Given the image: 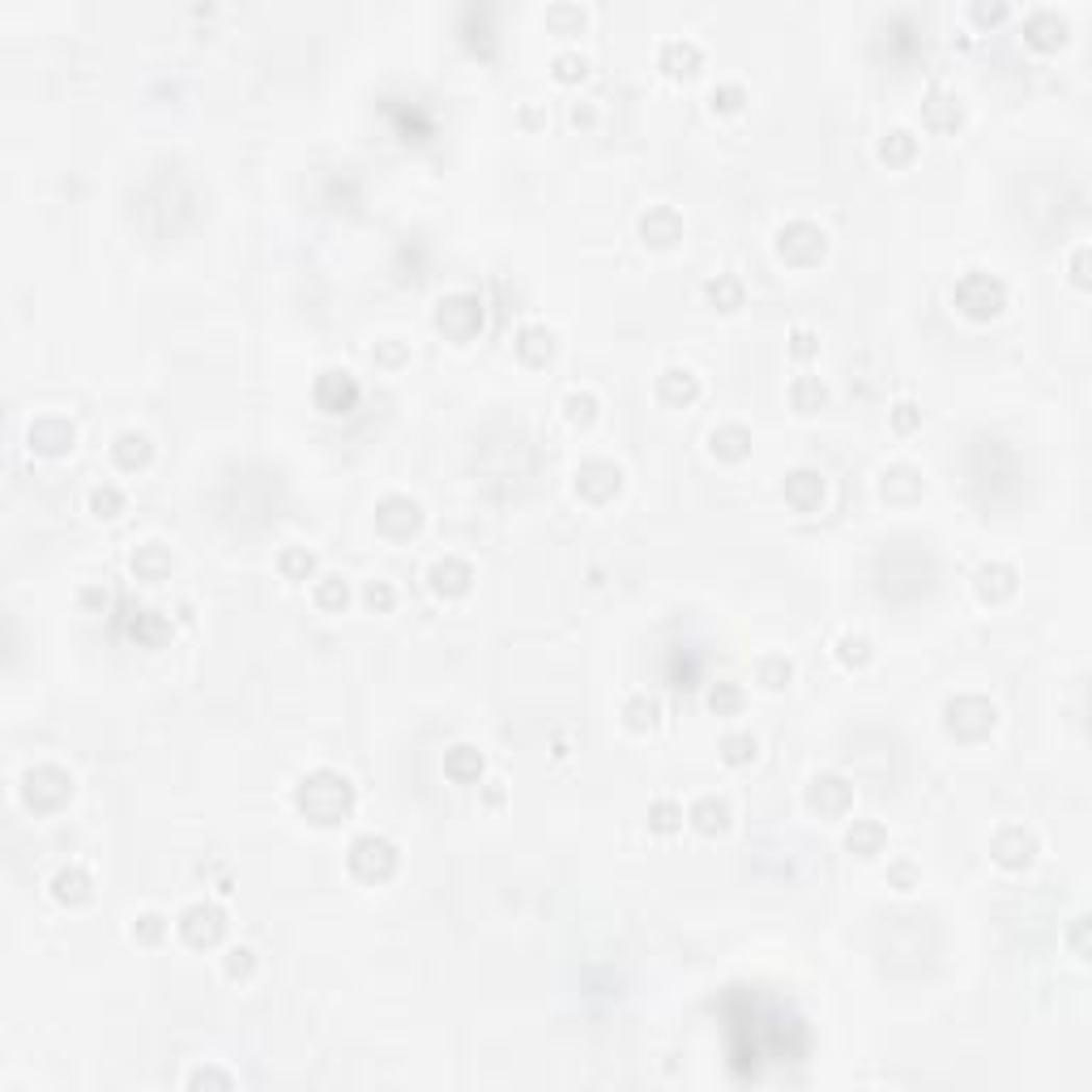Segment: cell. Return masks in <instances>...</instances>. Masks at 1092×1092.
I'll use <instances>...</instances> for the list:
<instances>
[{
  "label": "cell",
  "instance_id": "obj_37",
  "mask_svg": "<svg viewBox=\"0 0 1092 1092\" xmlns=\"http://www.w3.org/2000/svg\"><path fill=\"white\" fill-rule=\"evenodd\" d=\"M384 116H397V132L405 136V142H423V136L431 132V120H427V111L415 99H405V107H397V99H384Z\"/></svg>",
  "mask_w": 1092,
  "mask_h": 1092
},
{
  "label": "cell",
  "instance_id": "obj_63",
  "mask_svg": "<svg viewBox=\"0 0 1092 1092\" xmlns=\"http://www.w3.org/2000/svg\"><path fill=\"white\" fill-rule=\"evenodd\" d=\"M482 802H487V806H499V802H504V781H487Z\"/></svg>",
  "mask_w": 1092,
  "mask_h": 1092
},
{
  "label": "cell",
  "instance_id": "obj_49",
  "mask_svg": "<svg viewBox=\"0 0 1092 1092\" xmlns=\"http://www.w3.org/2000/svg\"><path fill=\"white\" fill-rule=\"evenodd\" d=\"M585 26H589V14L580 5L560 0V5L546 9V30H555V34H585Z\"/></svg>",
  "mask_w": 1092,
  "mask_h": 1092
},
{
  "label": "cell",
  "instance_id": "obj_57",
  "mask_svg": "<svg viewBox=\"0 0 1092 1092\" xmlns=\"http://www.w3.org/2000/svg\"><path fill=\"white\" fill-rule=\"evenodd\" d=\"M1067 947L1075 961H1088V914H1075L1067 926Z\"/></svg>",
  "mask_w": 1092,
  "mask_h": 1092
},
{
  "label": "cell",
  "instance_id": "obj_34",
  "mask_svg": "<svg viewBox=\"0 0 1092 1092\" xmlns=\"http://www.w3.org/2000/svg\"><path fill=\"white\" fill-rule=\"evenodd\" d=\"M704 299L717 312H739L747 303V287H743L739 273H713V278L704 282Z\"/></svg>",
  "mask_w": 1092,
  "mask_h": 1092
},
{
  "label": "cell",
  "instance_id": "obj_7",
  "mask_svg": "<svg viewBox=\"0 0 1092 1092\" xmlns=\"http://www.w3.org/2000/svg\"><path fill=\"white\" fill-rule=\"evenodd\" d=\"M772 248H777V256L794 269H811L828 256V231L819 222L811 218H790L777 226V235H772Z\"/></svg>",
  "mask_w": 1092,
  "mask_h": 1092
},
{
  "label": "cell",
  "instance_id": "obj_4",
  "mask_svg": "<svg viewBox=\"0 0 1092 1092\" xmlns=\"http://www.w3.org/2000/svg\"><path fill=\"white\" fill-rule=\"evenodd\" d=\"M998 725V704L977 692H961L943 704V730L961 743H982Z\"/></svg>",
  "mask_w": 1092,
  "mask_h": 1092
},
{
  "label": "cell",
  "instance_id": "obj_30",
  "mask_svg": "<svg viewBox=\"0 0 1092 1092\" xmlns=\"http://www.w3.org/2000/svg\"><path fill=\"white\" fill-rule=\"evenodd\" d=\"M128 568H132V576H136V580L158 585V580H167V576H171V568H175V555L167 551L163 542H142V546H136V551L128 555Z\"/></svg>",
  "mask_w": 1092,
  "mask_h": 1092
},
{
  "label": "cell",
  "instance_id": "obj_35",
  "mask_svg": "<svg viewBox=\"0 0 1092 1092\" xmlns=\"http://www.w3.org/2000/svg\"><path fill=\"white\" fill-rule=\"evenodd\" d=\"M875 154H879V163H888V167H909V163H914V154H918V136L909 132V128H888V132L879 136Z\"/></svg>",
  "mask_w": 1092,
  "mask_h": 1092
},
{
  "label": "cell",
  "instance_id": "obj_58",
  "mask_svg": "<svg viewBox=\"0 0 1092 1092\" xmlns=\"http://www.w3.org/2000/svg\"><path fill=\"white\" fill-rule=\"evenodd\" d=\"M815 350H819V333L806 329V325H794V329H790V354H794V358H811Z\"/></svg>",
  "mask_w": 1092,
  "mask_h": 1092
},
{
  "label": "cell",
  "instance_id": "obj_43",
  "mask_svg": "<svg viewBox=\"0 0 1092 1092\" xmlns=\"http://www.w3.org/2000/svg\"><path fill=\"white\" fill-rule=\"evenodd\" d=\"M278 572H282V580H291V585L312 580V576H316V551H312V546H287V551L278 555Z\"/></svg>",
  "mask_w": 1092,
  "mask_h": 1092
},
{
  "label": "cell",
  "instance_id": "obj_60",
  "mask_svg": "<svg viewBox=\"0 0 1092 1092\" xmlns=\"http://www.w3.org/2000/svg\"><path fill=\"white\" fill-rule=\"evenodd\" d=\"M77 602H81V606H90V611H107V602H111V594H107V589H103V585H85V589H81V594H77Z\"/></svg>",
  "mask_w": 1092,
  "mask_h": 1092
},
{
  "label": "cell",
  "instance_id": "obj_15",
  "mask_svg": "<svg viewBox=\"0 0 1092 1092\" xmlns=\"http://www.w3.org/2000/svg\"><path fill=\"white\" fill-rule=\"evenodd\" d=\"M427 589H431L436 598H444V602L466 598L470 589H474V568H470V560H462V555H440V560H431V568H427Z\"/></svg>",
  "mask_w": 1092,
  "mask_h": 1092
},
{
  "label": "cell",
  "instance_id": "obj_29",
  "mask_svg": "<svg viewBox=\"0 0 1092 1092\" xmlns=\"http://www.w3.org/2000/svg\"><path fill=\"white\" fill-rule=\"evenodd\" d=\"M111 462L124 470V474H136V470H146L150 462H154V440L146 436V431H120L116 440H111Z\"/></svg>",
  "mask_w": 1092,
  "mask_h": 1092
},
{
  "label": "cell",
  "instance_id": "obj_40",
  "mask_svg": "<svg viewBox=\"0 0 1092 1092\" xmlns=\"http://www.w3.org/2000/svg\"><path fill=\"white\" fill-rule=\"evenodd\" d=\"M828 401V384L824 376H794L790 380V405L798 409V415H815L819 405Z\"/></svg>",
  "mask_w": 1092,
  "mask_h": 1092
},
{
  "label": "cell",
  "instance_id": "obj_26",
  "mask_svg": "<svg viewBox=\"0 0 1092 1092\" xmlns=\"http://www.w3.org/2000/svg\"><path fill=\"white\" fill-rule=\"evenodd\" d=\"M922 120L935 132H955V128H961V120H965L961 95H951V90H943V85H930L926 99H922Z\"/></svg>",
  "mask_w": 1092,
  "mask_h": 1092
},
{
  "label": "cell",
  "instance_id": "obj_9",
  "mask_svg": "<svg viewBox=\"0 0 1092 1092\" xmlns=\"http://www.w3.org/2000/svg\"><path fill=\"white\" fill-rule=\"evenodd\" d=\"M427 513L415 495H405V491H389L376 499V529L393 542H405V538H415L423 529Z\"/></svg>",
  "mask_w": 1092,
  "mask_h": 1092
},
{
  "label": "cell",
  "instance_id": "obj_18",
  "mask_svg": "<svg viewBox=\"0 0 1092 1092\" xmlns=\"http://www.w3.org/2000/svg\"><path fill=\"white\" fill-rule=\"evenodd\" d=\"M1067 34H1071L1067 14L1050 9V5H1041V9H1033L1024 18V43H1028V48H1037V52H1059L1067 43Z\"/></svg>",
  "mask_w": 1092,
  "mask_h": 1092
},
{
  "label": "cell",
  "instance_id": "obj_31",
  "mask_svg": "<svg viewBox=\"0 0 1092 1092\" xmlns=\"http://www.w3.org/2000/svg\"><path fill=\"white\" fill-rule=\"evenodd\" d=\"M709 452L717 462H743L747 452H751V427H743V423H717L713 431H709Z\"/></svg>",
  "mask_w": 1092,
  "mask_h": 1092
},
{
  "label": "cell",
  "instance_id": "obj_21",
  "mask_svg": "<svg viewBox=\"0 0 1092 1092\" xmlns=\"http://www.w3.org/2000/svg\"><path fill=\"white\" fill-rule=\"evenodd\" d=\"M48 892H52L56 904H65V909H81V904L95 900V875H90V871L81 867V862H69V867H60V871L52 875Z\"/></svg>",
  "mask_w": 1092,
  "mask_h": 1092
},
{
  "label": "cell",
  "instance_id": "obj_38",
  "mask_svg": "<svg viewBox=\"0 0 1092 1092\" xmlns=\"http://www.w3.org/2000/svg\"><path fill=\"white\" fill-rule=\"evenodd\" d=\"M598 415H602V401H598L594 389H568L564 393V419L572 427H594Z\"/></svg>",
  "mask_w": 1092,
  "mask_h": 1092
},
{
  "label": "cell",
  "instance_id": "obj_32",
  "mask_svg": "<svg viewBox=\"0 0 1092 1092\" xmlns=\"http://www.w3.org/2000/svg\"><path fill=\"white\" fill-rule=\"evenodd\" d=\"M884 845H888V828L879 819H853L845 828V849L858 853V858H879Z\"/></svg>",
  "mask_w": 1092,
  "mask_h": 1092
},
{
  "label": "cell",
  "instance_id": "obj_1",
  "mask_svg": "<svg viewBox=\"0 0 1092 1092\" xmlns=\"http://www.w3.org/2000/svg\"><path fill=\"white\" fill-rule=\"evenodd\" d=\"M291 802H295V811L307 819V824L333 828V824H342V819L354 811V802H358V790H354V781L346 777L342 768H329V764H321V768H307L303 777L295 781V790H291Z\"/></svg>",
  "mask_w": 1092,
  "mask_h": 1092
},
{
  "label": "cell",
  "instance_id": "obj_6",
  "mask_svg": "<svg viewBox=\"0 0 1092 1092\" xmlns=\"http://www.w3.org/2000/svg\"><path fill=\"white\" fill-rule=\"evenodd\" d=\"M18 798H22V806L34 811V815H52V811H60V806L73 798V777H69L60 764H34V768L22 772Z\"/></svg>",
  "mask_w": 1092,
  "mask_h": 1092
},
{
  "label": "cell",
  "instance_id": "obj_50",
  "mask_svg": "<svg viewBox=\"0 0 1092 1092\" xmlns=\"http://www.w3.org/2000/svg\"><path fill=\"white\" fill-rule=\"evenodd\" d=\"M551 73H555V81H564V85H576V81H585V77H589V56H585V52H576V48H564V52H555V56H551Z\"/></svg>",
  "mask_w": 1092,
  "mask_h": 1092
},
{
  "label": "cell",
  "instance_id": "obj_27",
  "mask_svg": "<svg viewBox=\"0 0 1092 1092\" xmlns=\"http://www.w3.org/2000/svg\"><path fill=\"white\" fill-rule=\"evenodd\" d=\"M657 65L670 73V77H688L704 65V48L696 39L688 34H674V39H662V48H657Z\"/></svg>",
  "mask_w": 1092,
  "mask_h": 1092
},
{
  "label": "cell",
  "instance_id": "obj_53",
  "mask_svg": "<svg viewBox=\"0 0 1092 1092\" xmlns=\"http://www.w3.org/2000/svg\"><path fill=\"white\" fill-rule=\"evenodd\" d=\"M372 358L380 363V368H401V363L409 358V346H405L401 338H380V342L372 346Z\"/></svg>",
  "mask_w": 1092,
  "mask_h": 1092
},
{
  "label": "cell",
  "instance_id": "obj_33",
  "mask_svg": "<svg viewBox=\"0 0 1092 1092\" xmlns=\"http://www.w3.org/2000/svg\"><path fill=\"white\" fill-rule=\"evenodd\" d=\"M657 721H662V700H657V696L631 692V696L623 700V725H627L631 735H649Z\"/></svg>",
  "mask_w": 1092,
  "mask_h": 1092
},
{
  "label": "cell",
  "instance_id": "obj_45",
  "mask_svg": "<svg viewBox=\"0 0 1092 1092\" xmlns=\"http://www.w3.org/2000/svg\"><path fill=\"white\" fill-rule=\"evenodd\" d=\"M85 508L95 513V517H103V521H111V517L124 513V491H120L116 482H95V487L85 491Z\"/></svg>",
  "mask_w": 1092,
  "mask_h": 1092
},
{
  "label": "cell",
  "instance_id": "obj_14",
  "mask_svg": "<svg viewBox=\"0 0 1092 1092\" xmlns=\"http://www.w3.org/2000/svg\"><path fill=\"white\" fill-rule=\"evenodd\" d=\"M77 444V427L65 415H39L26 427V448L39 452V457H65Z\"/></svg>",
  "mask_w": 1092,
  "mask_h": 1092
},
{
  "label": "cell",
  "instance_id": "obj_17",
  "mask_svg": "<svg viewBox=\"0 0 1092 1092\" xmlns=\"http://www.w3.org/2000/svg\"><path fill=\"white\" fill-rule=\"evenodd\" d=\"M781 491H786V504L794 513H819V508H824V499H828V478L819 474L815 466H794L786 474Z\"/></svg>",
  "mask_w": 1092,
  "mask_h": 1092
},
{
  "label": "cell",
  "instance_id": "obj_19",
  "mask_svg": "<svg viewBox=\"0 0 1092 1092\" xmlns=\"http://www.w3.org/2000/svg\"><path fill=\"white\" fill-rule=\"evenodd\" d=\"M636 235H641L649 248H674L682 240V214L674 205H649L641 218H636Z\"/></svg>",
  "mask_w": 1092,
  "mask_h": 1092
},
{
  "label": "cell",
  "instance_id": "obj_2",
  "mask_svg": "<svg viewBox=\"0 0 1092 1092\" xmlns=\"http://www.w3.org/2000/svg\"><path fill=\"white\" fill-rule=\"evenodd\" d=\"M951 307L969 316V321H994L998 312L1008 307V282L998 278V273L990 269H965L961 278H955L951 287Z\"/></svg>",
  "mask_w": 1092,
  "mask_h": 1092
},
{
  "label": "cell",
  "instance_id": "obj_20",
  "mask_svg": "<svg viewBox=\"0 0 1092 1092\" xmlns=\"http://www.w3.org/2000/svg\"><path fill=\"white\" fill-rule=\"evenodd\" d=\"M973 589H977L982 602H1008L1016 589H1020V572H1016V564H1008V560H986V564L973 572Z\"/></svg>",
  "mask_w": 1092,
  "mask_h": 1092
},
{
  "label": "cell",
  "instance_id": "obj_16",
  "mask_svg": "<svg viewBox=\"0 0 1092 1092\" xmlns=\"http://www.w3.org/2000/svg\"><path fill=\"white\" fill-rule=\"evenodd\" d=\"M990 858L998 862L1003 871H1024L1028 862L1037 858V833L1024 828V824H1008L998 828L994 841H990Z\"/></svg>",
  "mask_w": 1092,
  "mask_h": 1092
},
{
  "label": "cell",
  "instance_id": "obj_47",
  "mask_svg": "<svg viewBox=\"0 0 1092 1092\" xmlns=\"http://www.w3.org/2000/svg\"><path fill=\"white\" fill-rule=\"evenodd\" d=\"M709 709L717 717H739L743 713V688L735 678H717L713 688H709Z\"/></svg>",
  "mask_w": 1092,
  "mask_h": 1092
},
{
  "label": "cell",
  "instance_id": "obj_61",
  "mask_svg": "<svg viewBox=\"0 0 1092 1092\" xmlns=\"http://www.w3.org/2000/svg\"><path fill=\"white\" fill-rule=\"evenodd\" d=\"M1071 282L1084 291L1088 287V244H1079L1075 252H1071Z\"/></svg>",
  "mask_w": 1092,
  "mask_h": 1092
},
{
  "label": "cell",
  "instance_id": "obj_51",
  "mask_svg": "<svg viewBox=\"0 0 1092 1092\" xmlns=\"http://www.w3.org/2000/svg\"><path fill=\"white\" fill-rule=\"evenodd\" d=\"M256 951L248 947V943H231L226 947V955H222V973L231 977V982H248L252 973H256Z\"/></svg>",
  "mask_w": 1092,
  "mask_h": 1092
},
{
  "label": "cell",
  "instance_id": "obj_13",
  "mask_svg": "<svg viewBox=\"0 0 1092 1092\" xmlns=\"http://www.w3.org/2000/svg\"><path fill=\"white\" fill-rule=\"evenodd\" d=\"M116 627H120L124 641L146 645V649H158V645L171 641V619H167L163 611H154V606H132V602H124V615H120Z\"/></svg>",
  "mask_w": 1092,
  "mask_h": 1092
},
{
  "label": "cell",
  "instance_id": "obj_52",
  "mask_svg": "<svg viewBox=\"0 0 1092 1092\" xmlns=\"http://www.w3.org/2000/svg\"><path fill=\"white\" fill-rule=\"evenodd\" d=\"M358 598H363V606H368V611H376V615H384V611H393V606H397V589H393L389 580H380V576H372L368 585H363V594H358Z\"/></svg>",
  "mask_w": 1092,
  "mask_h": 1092
},
{
  "label": "cell",
  "instance_id": "obj_8",
  "mask_svg": "<svg viewBox=\"0 0 1092 1092\" xmlns=\"http://www.w3.org/2000/svg\"><path fill=\"white\" fill-rule=\"evenodd\" d=\"M226 926H231V918H226V909L218 900H193L175 918V930L189 947H218L226 939Z\"/></svg>",
  "mask_w": 1092,
  "mask_h": 1092
},
{
  "label": "cell",
  "instance_id": "obj_25",
  "mask_svg": "<svg viewBox=\"0 0 1092 1092\" xmlns=\"http://www.w3.org/2000/svg\"><path fill=\"white\" fill-rule=\"evenodd\" d=\"M730 819H735V806H730V798H725V794H700V798H692V806H688V824H692L700 837L725 833V828H730Z\"/></svg>",
  "mask_w": 1092,
  "mask_h": 1092
},
{
  "label": "cell",
  "instance_id": "obj_44",
  "mask_svg": "<svg viewBox=\"0 0 1092 1092\" xmlns=\"http://www.w3.org/2000/svg\"><path fill=\"white\" fill-rule=\"evenodd\" d=\"M743 107H747L743 81H713L709 85V111L713 116H739Z\"/></svg>",
  "mask_w": 1092,
  "mask_h": 1092
},
{
  "label": "cell",
  "instance_id": "obj_56",
  "mask_svg": "<svg viewBox=\"0 0 1092 1092\" xmlns=\"http://www.w3.org/2000/svg\"><path fill=\"white\" fill-rule=\"evenodd\" d=\"M888 884H892L896 892H914V888L922 884V871L914 867V862H892V867H888Z\"/></svg>",
  "mask_w": 1092,
  "mask_h": 1092
},
{
  "label": "cell",
  "instance_id": "obj_41",
  "mask_svg": "<svg viewBox=\"0 0 1092 1092\" xmlns=\"http://www.w3.org/2000/svg\"><path fill=\"white\" fill-rule=\"evenodd\" d=\"M721 764H730V768H747V764H755V755H760V739L751 735V730H730L721 739Z\"/></svg>",
  "mask_w": 1092,
  "mask_h": 1092
},
{
  "label": "cell",
  "instance_id": "obj_42",
  "mask_svg": "<svg viewBox=\"0 0 1092 1092\" xmlns=\"http://www.w3.org/2000/svg\"><path fill=\"white\" fill-rule=\"evenodd\" d=\"M790 678H794V662L786 653H764L755 662V682H760V688H768V692L790 688Z\"/></svg>",
  "mask_w": 1092,
  "mask_h": 1092
},
{
  "label": "cell",
  "instance_id": "obj_64",
  "mask_svg": "<svg viewBox=\"0 0 1092 1092\" xmlns=\"http://www.w3.org/2000/svg\"><path fill=\"white\" fill-rule=\"evenodd\" d=\"M521 124H525V128H538V124H546L542 107H533V103H529V107H521Z\"/></svg>",
  "mask_w": 1092,
  "mask_h": 1092
},
{
  "label": "cell",
  "instance_id": "obj_62",
  "mask_svg": "<svg viewBox=\"0 0 1092 1092\" xmlns=\"http://www.w3.org/2000/svg\"><path fill=\"white\" fill-rule=\"evenodd\" d=\"M568 120H572L576 128H594V124H598V107H594V103H576Z\"/></svg>",
  "mask_w": 1092,
  "mask_h": 1092
},
{
  "label": "cell",
  "instance_id": "obj_39",
  "mask_svg": "<svg viewBox=\"0 0 1092 1092\" xmlns=\"http://www.w3.org/2000/svg\"><path fill=\"white\" fill-rule=\"evenodd\" d=\"M312 598L321 611H346L350 606V580L342 572H321L312 585Z\"/></svg>",
  "mask_w": 1092,
  "mask_h": 1092
},
{
  "label": "cell",
  "instance_id": "obj_10",
  "mask_svg": "<svg viewBox=\"0 0 1092 1092\" xmlns=\"http://www.w3.org/2000/svg\"><path fill=\"white\" fill-rule=\"evenodd\" d=\"M802 802L819 819H841L853 811V781L841 777V772H815L802 790Z\"/></svg>",
  "mask_w": 1092,
  "mask_h": 1092
},
{
  "label": "cell",
  "instance_id": "obj_11",
  "mask_svg": "<svg viewBox=\"0 0 1092 1092\" xmlns=\"http://www.w3.org/2000/svg\"><path fill=\"white\" fill-rule=\"evenodd\" d=\"M572 491L585 499V504H611V499L623 491V466L611 462V457H589V462L576 466Z\"/></svg>",
  "mask_w": 1092,
  "mask_h": 1092
},
{
  "label": "cell",
  "instance_id": "obj_54",
  "mask_svg": "<svg viewBox=\"0 0 1092 1092\" xmlns=\"http://www.w3.org/2000/svg\"><path fill=\"white\" fill-rule=\"evenodd\" d=\"M892 427H896L900 436H909L914 427H922V405L909 401V397H900V401L892 405Z\"/></svg>",
  "mask_w": 1092,
  "mask_h": 1092
},
{
  "label": "cell",
  "instance_id": "obj_12",
  "mask_svg": "<svg viewBox=\"0 0 1092 1092\" xmlns=\"http://www.w3.org/2000/svg\"><path fill=\"white\" fill-rule=\"evenodd\" d=\"M358 397H363V389H358L350 368H321L312 380V401H316V409H325V415H350L358 405Z\"/></svg>",
  "mask_w": 1092,
  "mask_h": 1092
},
{
  "label": "cell",
  "instance_id": "obj_46",
  "mask_svg": "<svg viewBox=\"0 0 1092 1092\" xmlns=\"http://www.w3.org/2000/svg\"><path fill=\"white\" fill-rule=\"evenodd\" d=\"M682 819H688V811H682L678 798H653V802H649V828H653V833L670 837V833L682 828Z\"/></svg>",
  "mask_w": 1092,
  "mask_h": 1092
},
{
  "label": "cell",
  "instance_id": "obj_48",
  "mask_svg": "<svg viewBox=\"0 0 1092 1092\" xmlns=\"http://www.w3.org/2000/svg\"><path fill=\"white\" fill-rule=\"evenodd\" d=\"M128 930H132V939L142 943V947H158V943L167 939L171 922H167V918L158 914V909H142V914L132 918V926H128Z\"/></svg>",
  "mask_w": 1092,
  "mask_h": 1092
},
{
  "label": "cell",
  "instance_id": "obj_5",
  "mask_svg": "<svg viewBox=\"0 0 1092 1092\" xmlns=\"http://www.w3.org/2000/svg\"><path fill=\"white\" fill-rule=\"evenodd\" d=\"M431 321L448 342H474L487 325V303L474 291H448V295H440Z\"/></svg>",
  "mask_w": 1092,
  "mask_h": 1092
},
{
  "label": "cell",
  "instance_id": "obj_24",
  "mask_svg": "<svg viewBox=\"0 0 1092 1092\" xmlns=\"http://www.w3.org/2000/svg\"><path fill=\"white\" fill-rule=\"evenodd\" d=\"M653 393H657V401H666V405H692V401L700 397V376L688 368V363H670V368L657 372Z\"/></svg>",
  "mask_w": 1092,
  "mask_h": 1092
},
{
  "label": "cell",
  "instance_id": "obj_36",
  "mask_svg": "<svg viewBox=\"0 0 1092 1092\" xmlns=\"http://www.w3.org/2000/svg\"><path fill=\"white\" fill-rule=\"evenodd\" d=\"M833 653H837V662H841L845 670H862V666L875 662V641H871L867 631H841Z\"/></svg>",
  "mask_w": 1092,
  "mask_h": 1092
},
{
  "label": "cell",
  "instance_id": "obj_55",
  "mask_svg": "<svg viewBox=\"0 0 1092 1092\" xmlns=\"http://www.w3.org/2000/svg\"><path fill=\"white\" fill-rule=\"evenodd\" d=\"M1008 14H1012V5H1008V0H973V5H969V18H973V22H982V26L1003 22Z\"/></svg>",
  "mask_w": 1092,
  "mask_h": 1092
},
{
  "label": "cell",
  "instance_id": "obj_3",
  "mask_svg": "<svg viewBox=\"0 0 1092 1092\" xmlns=\"http://www.w3.org/2000/svg\"><path fill=\"white\" fill-rule=\"evenodd\" d=\"M346 867H350V875L363 879V884H384V879H393L397 867H401V849H397V841L384 837V833H358V837L350 841V849H346Z\"/></svg>",
  "mask_w": 1092,
  "mask_h": 1092
},
{
  "label": "cell",
  "instance_id": "obj_23",
  "mask_svg": "<svg viewBox=\"0 0 1092 1092\" xmlns=\"http://www.w3.org/2000/svg\"><path fill=\"white\" fill-rule=\"evenodd\" d=\"M926 491V478L918 466H909V462H892L884 474H879V495L888 499V504H914V499H922Z\"/></svg>",
  "mask_w": 1092,
  "mask_h": 1092
},
{
  "label": "cell",
  "instance_id": "obj_28",
  "mask_svg": "<svg viewBox=\"0 0 1092 1092\" xmlns=\"http://www.w3.org/2000/svg\"><path fill=\"white\" fill-rule=\"evenodd\" d=\"M487 772V755L474 747V743H452L444 751V777L457 781V786H478Z\"/></svg>",
  "mask_w": 1092,
  "mask_h": 1092
},
{
  "label": "cell",
  "instance_id": "obj_22",
  "mask_svg": "<svg viewBox=\"0 0 1092 1092\" xmlns=\"http://www.w3.org/2000/svg\"><path fill=\"white\" fill-rule=\"evenodd\" d=\"M513 350L521 363H529V368H542V363H551L555 350H560V338L551 325H542V321H525L513 338Z\"/></svg>",
  "mask_w": 1092,
  "mask_h": 1092
},
{
  "label": "cell",
  "instance_id": "obj_59",
  "mask_svg": "<svg viewBox=\"0 0 1092 1092\" xmlns=\"http://www.w3.org/2000/svg\"><path fill=\"white\" fill-rule=\"evenodd\" d=\"M184 1084H189V1088H231L235 1079L226 1075V1071H218V1067H197V1071H193Z\"/></svg>",
  "mask_w": 1092,
  "mask_h": 1092
}]
</instances>
